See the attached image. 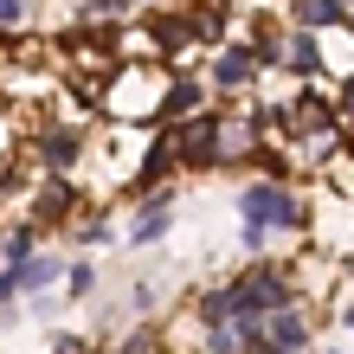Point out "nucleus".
I'll return each instance as SVG.
<instances>
[{
    "label": "nucleus",
    "mask_w": 354,
    "mask_h": 354,
    "mask_svg": "<svg viewBox=\"0 0 354 354\" xmlns=\"http://www.w3.org/2000/svg\"><path fill=\"white\" fill-rule=\"evenodd\" d=\"M316 65H322V58H316V39H309V26H303L297 39H290V71H303V77H309Z\"/></svg>",
    "instance_id": "12"
},
{
    "label": "nucleus",
    "mask_w": 354,
    "mask_h": 354,
    "mask_svg": "<svg viewBox=\"0 0 354 354\" xmlns=\"http://www.w3.org/2000/svg\"><path fill=\"white\" fill-rule=\"evenodd\" d=\"M232 303H239V316H270V309H283V303H290V277L264 264V270H252V277L232 290Z\"/></svg>",
    "instance_id": "2"
},
{
    "label": "nucleus",
    "mask_w": 354,
    "mask_h": 354,
    "mask_svg": "<svg viewBox=\"0 0 354 354\" xmlns=\"http://www.w3.org/2000/svg\"><path fill=\"white\" fill-rule=\"evenodd\" d=\"M264 335L277 342V348H297V354H303V342H309V328H303V316H297V309L283 303V309H270V328H264Z\"/></svg>",
    "instance_id": "6"
},
{
    "label": "nucleus",
    "mask_w": 354,
    "mask_h": 354,
    "mask_svg": "<svg viewBox=\"0 0 354 354\" xmlns=\"http://www.w3.org/2000/svg\"><path fill=\"white\" fill-rule=\"evenodd\" d=\"M232 316H239V303H232V290H213V297L200 303V322H206V328H219V322H232Z\"/></svg>",
    "instance_id": "11"
},
{
    "label": "nucleus",
    "mask_w": 354,
    "mask_h": 354,
    "mask_svg": "<svg viewBox=\"0 0 354 354\" xmlns=\"http://www.w3.org/2000/svg\"><path fill=\"white\" fill-rule=\"evenodd\" d=\"M168 219H174V194H155L149 206H142V219L129 225V239H136V245H155L161 232H168Z\"/></svg>",
    "instance_id": "5"
},
{
    "label": "nucleus",
    "mask_w": 354,
    "mask_h": 354,
    "mask_svg": "<svg viewBox=\"0 0 354 354\" xmlns=\"http://www.w3.org/2000/svg\"><path fill=\"white\" fill-rule=\"evenodd\" d=\"M174 161H180V142H174V136H161L155 149H149V161H142V174H136V180H142V187H155L161 174L174 168Z\"/></svg>",
    "instance_id": "7"
},
{
    "label": "nucleus",
    "mask_w": 354,
    "mask_h": 354,
    "mask_svg": "<svg viewBox=\"0 0 354 354\" xmlns=\"http://www.w3.org/2000/svg\"><path fill=\"white\" fill-rule=\"evenodd\" d=\"M58 277V258H19L13 264V290H39V283H52Z\"/></svg>",
    "instance_id": "9"
},
{
    "label": "nucleus",
    "mask_w": 354,
    "mask_h": 354,
    "mask_svg": "<svg viewBox=\"0 0 354 354\" xmlns=\"http://www.w3.org/2000/svg\"><path fill=\"white\" fill-rule=\"evenodd\" d=\"M239 213H245V225H277V232H297V225L309 219L303 213V200L290 194V187H277V180H258V187H245L239 194Z\"/></svg>",
    "instance_id": "1"
},
{
    "label": "nucleus",
    "mask_w": 354,
    "mask_h": 354,
    "mask_svg": "<svg viewBox=\"0 0 354 354\" xmlns=\"http://www.w3.org/2000/svg\"><path fill=\"white\" fill-rule=\"evenodd\" d=\"M7 258H32V232H13L7 239Z\"/></svg>",
    "instance_id": "14"
},
{
    "label": "nucleus",
    "mask_w": 354,
    "mask_h": 354,
    "mask_svg": "<svg viewBox=\"0 0 354 354\" xmlns=\"http://www.w3.org/2000/svg\"><path fill=\"white\" fill-rule=\"evenodd\" d=\"M348 32H354V13H348Z\"/></svg>",
    "instance_id": "17"
},
{
    "label": "nucleus",
    "mask_w": 354,
    "mask_h": 354,
    "mask_svg": "<svg viewBox=\"0 0 354 354\" xmlns=\"http://www.w3.org/2000/svg\"><path fill=\"white\" fill-rule=\"evenodd\" d=\"M174 142H180V161H187V168H213V155H219L225 129H219V116H194Z\"/></svg>",
    "instance_id": "3"
},
{
    "label": "nucleus",
    "mask_w": 354,
    "mask_h": 354,
    "mask_svg": "<svg viewBox=\"0 0 354 354\" xmlns=\"http://www.w3.org/2000/svg\"><path fill=\"white\" fill-rule=\"evenodd\" d=\"M297 19H303L309 32H316V26H342V19H348V0H303Z\"/></svg>",
    "instance_id": "8"
},
{
    "label": "nucleus",
    "mask_w": 354,
    "mask_h": 354,
    "mask_svg": "<svg viewBox=\"0 0 354 354\" xmlns=\"http://www.w3.org/2000/svg\"><path fill=\"white\" fill-rule=\"evenodd\" d=\"M77 149H84L77 136H52V142H46V168H71V161H77Z\"/></svg>",
    "instance_id": "13"
},
{
    "label": "nucleus",
    "mask_w": 354,
    "mask_h": 354,
    "mask_svg": "<svg viewBox=\"0 0 354 354\" xmlns=\"http://www.w3.org/2000/svg\"><path fill=\"white\" fill-rule=\"evenodd\" d=\"M258 65H264L258 46H225L219 65H213V84L219 91H239V84H252V77H258Z\"/></svg>",
    "instance_id": "4"
},
{
    "label": "nucleus",
    "mask_w": 354,
    "mask_h": 354,
    "mask_svg": "<svg viewBox=\"0 0 354 354\" xmlns=\"http://www.w3.org/2000/svg\"><path fill=\"white\" fill-rule=\"evenodd\" d=\"M200 97H206V91H200V84H187V77H180V84H174L168 97H161V110H168L174 122H187V116L200 110Z\"/></svg>",
    "instance_id": "10"
},
{
    "label": "nucleus",
    "mask_w": 354,
    "mask_h": 354,
    "mask_svg": "<svg viewBox=\"0 0 354 354\" xmlns=\"http://www.w3.org/2000/svg\"><path fill=\"white\" fill-rule=\"evenodd\" d=\"M245 348H252V354H297V348H277L270 335H258V342H245Z\"/></svg>",
    "instance_id": "16"
},
{
    "label": "nucleus",
    "mask_w": 354,
    "mask_h": 354,
    "mask_svg": "<svg viewBox=\"0 0 354 354\" xmlns=\"http://www.w3.org/2000/svg\"><path fill=\"white\" fill-rule=\"evenodd\" d=\"M19 13H26V0H0V26H19Z\"/></svg>",
    "instance_id": "15"
}]
</instances>
